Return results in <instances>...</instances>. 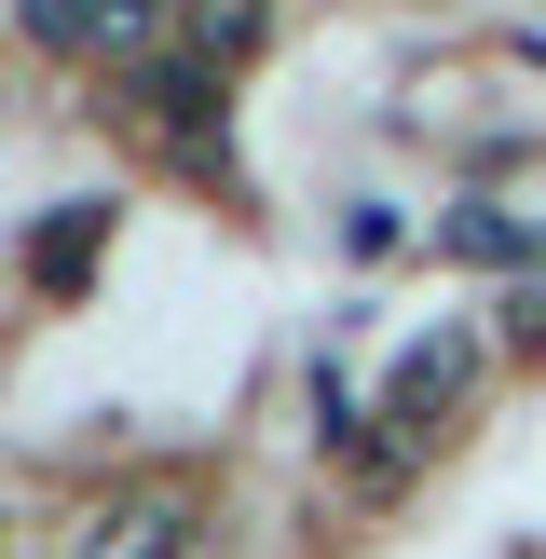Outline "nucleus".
Instances as JSON below:
<instances>
[{
  "label": "nucleus",
  "mask_w": 546,
  "mask_h": 559,
  "mask_svg": "<svg viewBox=\"0 0 546 559\" xmlns=\"http://www.w3.org/2000/svg\"><path fill=\"white\" fill-rule=\"evenodd\" d=\"M464 382H478V342H437V355H410V369H396V409H382V424H396V451H437V437H451Z\"/></svg>",
  "instance_id": "4"
},
{
  "label": "nucleus",
  "mask_w": 546,
  "mask_h": 559,
  "mask_svg": "<svg viewBox=\"0 0 546 559\" xmlns=\"http://www.w3.org/2000/svg\"><path fill=\"white\" fill-rule=\"evenodd\" d=\"M437 246H451V260H533L546 246V164H519V178H491L464 218H437Z\"/></svg>",
  "instance_id": "2"
},
{
  "label": "nucleus",
  "mask_w": 546,
  "mask_h": 559,
  "mask_svg": "<svg viewBox=\"0 0 546 559\" xmlns=\"http://www.w3.org/2000/svg\"><path fill=\"white\" fill-rule=\"evenodd\" d=\"M96 233H109V205H82V218H55V233L27 246V273H41V287H69V273L96 260Z\"/></svg>",
  "instance_id": "6"
},
{
  "label": "nucleus",
  "mask_w": 546,
  "mask_h": 559,
  "mask_svg": "<svg viewBox=\"0 0 546 559\" xmlns=\"http://www.w3.org/2000/svg\"><path fill=\"white\" fill-rule=\"evenodd\" d=\"M14 14H27L41 55H109V41H151L164 0H14Z\"/></svg>",
  "instance_id": "5"
},
{
  "label": "nucleus",
  "mask_w": 546,
  "mask_h": 559,
  "mask_svg": "<svg viewBox=\"0 0 546 559\" xmlns=\"http://www.w3.org/2000/svg\"><path fill=\"white\" fill-rule=\"evenodd\" d=\"M191 533H205V491H191L178 464H136V478H109L96 506H82L69 559H191Z\"/></svg>",
  "instance_id": "1"
},
{
  "label": "nucleus",
  "mask_w": 546,
  "mask_h": 559,
  "mask_svg": "<svg viewBox=\"0 0 546 559\" xmlns=\"http://www.w3.org/2000/svg\"><path fill=\"white\" fill-rule=\"evenodd\" d=\"M164 41H178V69H205V82H233L246 55L273 41V0H164Z\"/></svg>",
  "instance_id": "3"
}]
</instances>
